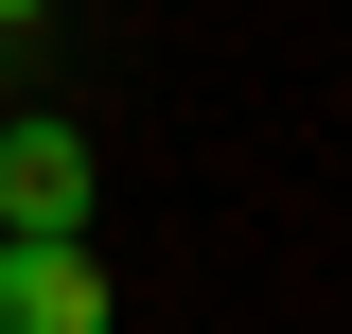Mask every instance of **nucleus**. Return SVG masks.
<instances>
[{
  "instance_id": "1",
  "label": "nucleus",
  "mask_w": 352,
  "mask_h": 334,
  "mask_svg": "<svg viewBox=\"0 0 352 334\" xmlns=\"http://www.w3.org/2000/svg\"><path fill=\"white\" fill-rule=\"evenodd\" d=\"M0 229H36V247H71V229H88V141L53 124V106L0 124Z\"/></svg>"
},
{
  "instance_id": "2",
  "label": "nucleus",
  "mask_w": 352,
  "mask_h": 334,
  "mask_svg": "<svg viewBox=\"0 0 352 334\" xmlns=\"http://www.w3.org/2000/svg\"><path fill=\"white\" fill-rule=\"evenodd\" d=\"M0 334H106V264H88V229H71V247L0 229Z\"/></svg>"
},
{
  "instance_id": "3",
  "label": "nucleus",
  "mask_w": 352,
  "mask_h": 334,
  "mask_svg": "<svg viewBox=\"0 0 352 334\" xmlns=\"http://www.w3.org/2000/svg\"><path fill=\"white\" fill-rule=\"evenodd\" d=\"M18 18H53V0H0V36H18Z\"/></svg>"
}]
</instances>
